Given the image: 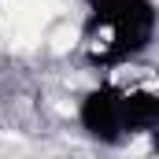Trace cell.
I'll return each mask as SVG.
<instances>
[{"mask_svg":"<svg viewBox=\"0 0 159 159\" xmlns=\"http://www.w3.org/2000/svg\"><path fill=\"white\" fill-rule=\"evenodd\" d=\"M89 63L119 70L156 41V0H85Z\"/></svg>","mask_w":159,"mask_h":159,"instance_id":"obj_1","label":"cell"},{"mask_svg":"<svg viewBox=\"0 0 159 159\" xmlns=\"http://www.w3.org/2000/svg\"><path fill=\"white\" fill-rule=\"evenodd\" d=\"M78 126L85 137L100 144H122L129 141V119H126V89L115 81L93 85L78 100Z\"/></svg>","mask_w":159,"mask_h":159,"instance_id":"obj_2","label":"cell"}]
</instances>
